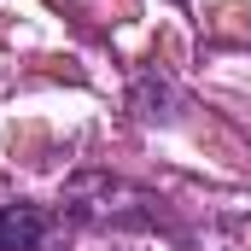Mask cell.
Wrapping results in <instances>:
<instances>
[{
	"mask_svg": "<svg viewBox=\"0 0 251 251\" xmlns=\"http://www.w3.org/2000/svg\"><path fill=\"white\" fill-rule=\"evenodd\" d=\"M64 210L82 222H111V228H146L152 222V199L123 187L117 176H100V170H88L64 187Z\"/></svg>",
	"mask_w": 251,
	"mask_h": 251,
	"instance_id": "1",
	"label": "cell"
},
{
	"mask_svg": "<svg viewBox=\"0 0 251 251\" xmlns=\"http://www.w3.org/2000/svg\"><path fill=\"white\" fill-rule=\"evenodd\" d=\"M41 240H47L41 204H0V251H35Z\"/></svg>",
	"mask_w": 251,
	"mask_h": 251,
	"instance_id": "2",
	"label": "cell"
},
{
	"mask_svg": "<svg viewBox=\"0 0 251 251\" xmlns=\"http://www.w3.org/2000/svg\"><path fill=\"white\" fill-rule=\"evenodd\" d=\"M134 117H140V123H170V117H176V94H170V82H158L152 70L134 76Z\"/></svg>",
	"mask_w": 251,
	"mask_h": 251,
	"instance_id": "3",
	"label": "cell"
}]
</instances>
